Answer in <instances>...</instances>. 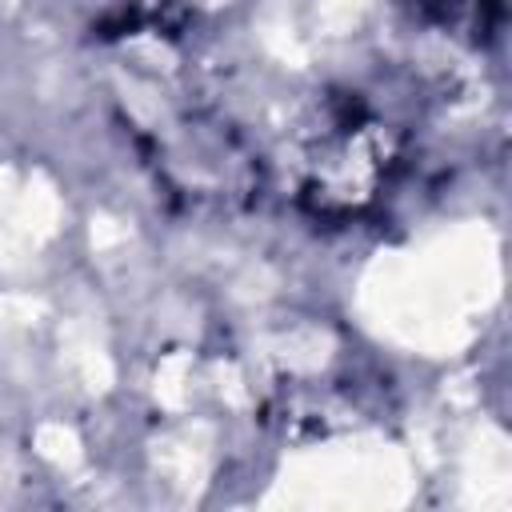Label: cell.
<instances>
[{"label": "cell", "mask_w": 512, "mask_h": 512, "mask_svg": "<svg viewBox=\"0 0 512 512\" xmlns=\"http://www.w3.org/2000/svg\"><path fill=\"white\" fill-rule=\"evenodd\" d=\"M288 180L316 216L368 208L400 164V132L364 96H324L288 140Z\"/></svg>", "instance_id": "cell-1"}, {"label": "cell", "mask_w": 512, "mask_h": 512, "mask_svg": "<svg viewBox=\"0 0 512 512\" xmlns=\"http://www.w3.org/2000/svg\"><path fill=\"white\" fill-rule=\"evenodd\" d=\"M500 4L504 0H420V8L428 16H436L444 28H452L456 36L468 40H488L496 20H500Z\"/></svg>", "instance_id": "cell-2"}]
</instances>
